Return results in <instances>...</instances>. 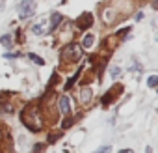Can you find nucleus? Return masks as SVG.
<instances>
[{"label": "nucleus", "mask_w": 158, "mask_h": 153, "mask_svg": "<svg viewBox=\"0 0 158 153\" xmlns=\"http://www.w3.org/2000/svg\"><path fill=\"white\" fill-rule=\"evenodd\" d=\"M34 11H35V0H23L21 6H19V15H21V19L32 17Z\"/></svg>", "instance_id": "1"}, {"label": "nucleus", "mask_w": 158, "mask_h": 153, "mask_svg": "<svg viewBox=\"0 0 158 153\" xmlns=\"http://www.w3.org/2000/svg\"><path fill=\"white\" fill-rule=\"evenodd\" d=\"M63 58H69V60H73V62H76V60H80L82 58V47H78V45H69L65 50H63Z\"/></svg>", "instance_id": "2"}, {"label": "nucleus", "mask_w": 158, "mask_h": 153, "mask_svg": "<svg viewBox=\"0 0 158 153\" xmlns=\"http://www.w3.org/2000/svg\"><path fill=\"white\" fill-rule=\"evenodd\" d=\"M91 24H93V17H91V13H84V15H80V17L76 19V26L80 28V30H88Z\"/></svg>", "instance_id": "3"}, {"label": "nucleus", "mask_w": 158, "mask_h": 153, "mask_svg": "<svg viewBox=\"0 0 158 153\" xmlns=\"http://www.w3.org/2000/svg\"><path fill=\"white\" fill-rule=\"evenodd\" d=\"M60 110H61V114H69L71 112V99L67 95L60 97Z\"/></svg>", "instance_id": "4"}, {"label": "nucleus", "mask_w": 158, "mask_h": 153, "mask_svg": "<svg viewBox=\"0 0 158 153\" xmlns=\"http://www.w3.org/2000/svg\"><path fill=\"white\" fill-rule=\"evenodd\" d=\"M60 23H61V15L60 13H52L50 15V30H56Z\"/></svg>", "instance_id": "5"}, {"label": "nucleus", "mask_w": 158, "mask_h": 153, "mask_svg": "<svg viewBox=\"0 0 158 153\" xmlns=\"http://www.w3.org/2000/svg\"><path fill=\"white\" fill-rule=\"evenodd\" d=\"M80 73H82V67H78V69H76V73H74V75L71 76V79L67 81V84H65V90H69V88H71V86H73V84L78 81V76H80Z\"/></svg>", "instance_id": "6"}, {"label": "nucleus", "mask_w": 158, "mask_h": 153, "mask_svg": "<svg viewBox=\"0 0 158 153\" xmlns=\"http://www.w3.org/2000/svg\"><path fill=\"white\" fill-rule=\"evenodd\" d=\"M80 101H82V103H89V101H91V90H89V88H84V90H82Z\"/></svg>", "instance_id": "7"}, {"label": "nucleus", "mask_w": 158, "mask_h": 153, "mask_svg": "<svg viewBox=\"0 0 158 153\" xmlns=\"http://www.w3.org/2000/svg\"><path fill=\"white\" fill-rule=\"evenodd\" d=\"M28 58H30L34 63H37V65H43V63H45V62H43V58H41V56H37V54H34V52H30V54H28Z\"/></svg>", "instance_id": "8"}, {"label": "nucleus", "mask_w": 158, "mask_h": 153, "mask_svg": "<svg viewBox=\"0 0 158 153\" xmlns=\"http://www.w3.org/2000/svg\"><path fill=\"white\" fill-rule=\"evenodd\" d=\"M34 34H37V36H41V34H45V23H39V24H34Z\"/></svg>", "instance_id": "9"}, {"label": "nucleus", "mask_w": 158, "mask_h": 153, "mask_svg": "<svg viewBox=\"0 0 158 153\" xmlns=\"http://www.w3.org/2000/svg\"><path fill=\"white\" fill-rule=\"evenodd\" d=\"M156 84H158V76H156V75H151L149 79H147V86H149V88H154Z\"/></svg>", "instance_id": "10"}, {"label": "nucleus", "mask_w": 158, "mask_h": 153, "mask_svg": "<svg viewBox=\"0 0 158 153\" xmlns=\"http://www.w3.org/2000/svg\"><path fill=\"white\" fill-rule=\"evenodd\" d=\"M93 41H95V37H93L91 34H88V36L84 37V47H91V45H93Z\"/></svg>", "instance_id": "11"}, {"label": "nucleus", "mask_w": 158, "mask_h": 153, "mask_svg": "<svg viewBox=\"0 0 158 153\" xmlns=\"http://www.w3.org/2000/svg\"><path fill=\"white\" fill-rule=\"evenodd\" d=\"M0 43H4V45H8V47H10L11 37H10V36H0Z\"/></svg>", "instance_id": "12"}, {"label": "nucleus", "mask_w": 158, "mask_h": 153, "mask_svg": "<svg viewBox=\"0 0 158 153\" xmlns=\"http://www.w3.org/2000/svg\"><path fill=\"white\" fill-rule=\"evenodd\" d=\"M110 149H112L110 146H102V147H99V149L93 151V153H110Z\"/></svg>", "instance_id": "13"}, {"label": "nucleus", "mask_w": 158, "mask_h": 153, "mask_svg": "<svg viewBox=\"0 0 158 153\" xmlns=\"http://www.w3.org/2000/svg\"><path fill=\"white\" fill-rule=\"evenodd\" d=\"M119 73H121V69H119V67H117V65H115V67H112V69H110V75H112V76H117V75H119Z\"/></svg>", "instance_id": "14"}, {"label": "nucleus", "mask_w": 158, "mask_h": 153, "mask_svg": "<svg viewBox=\"0 0 158 153\" xmlns=\"http://www.w3.org/2000/svg\"><path fill=\"white\" fill-rule=\"evenodd\" d=\"M71 125H73V120H71V118L63 120V123H61V127H63V129H67V127H71Z\"/></svg>", "instance_id": "15"}, {"label": "nucleus", "mask_w": 158, "mask_h": 153, "mask_svg": "<svg viewBox=\"0 0 158 153\" xmlns=\"http://www.w3.org/2000/svg\"><path fill=\"white\" fill-rule=\"evenodd\" d=\"M43 149H45V146H43V144H39V146H35V147H34V151H32V153H41Z\"/></svg>", "instance_id": "16"}, {"label": "nucleus", "mask_w": 158, "mask_h": 153, "mask_svg": "<svg viewBox=\"0 0 158 153\" xmlns=\"http://www.w3.org/2000/svg\"><path fill=\"white\" fill-rule=\"evenodd\" d=\"M56 140H58V136H56V134H50V136H48V142H56Z\"/></svg>", "instance_id": "17"}, {"label": "nucleus", "mask_w": 158, "mask_h": 153, "mask_svg": "<svg viewBox=\"0 0 158 153\" xmlns=\"http://www.w3.org/2000/svg\"><path fill=\"white\" fill-rule=\"evenodd\" d=\"M110 15H112V11H106V23H110V21H112V17H110Z\"/></svg>", "instance_id": "18"}, {"label": "nucleus", "mask_w": 158, "mask_h": 153, "mask_svg": "<svg viewBox=\"0 0 158 153\" xmlns=\"http://www.w3.org/2000/svg\"><path fill=\"white\" fill-rule=\"evenodd\" d=\"M119 153H134V151H132V149H121Z\"/></svg>", "instance_id": "19"}, {"label": "nucleus", "mask_w": 158, "mask_h": 153, "mask_svg": "<svg viewBox=\"0 0 158 153\" xmlns=\"http://www.w3.org/2000/svg\"><path fill=\"white\" fill-rule=\"evenodd\" d=\"M145 153H152V147H147V149H145Z\"/></svg>", "instance_id": "20"}]
</instances>
